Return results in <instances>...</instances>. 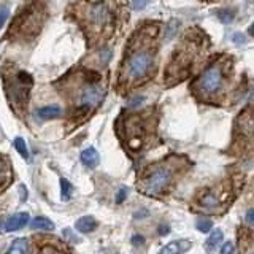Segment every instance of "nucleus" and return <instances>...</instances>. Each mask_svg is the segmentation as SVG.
<instances>
[{"label":"nucleus","mask_w":254,"mask_h":254,"mask_svg":"<svg viewBox=\"0 0 254 254\" xmlns=\"http://www.w3.org/2000/svg\"><path fill=\"white\" fill-rule=\"evenodd\" d=\"M171 180H173V170L167 165H159L143 180V190L148 195H159L169 188Z\"/></svg>","instance_id":"f257e3e1"},{"label":"nucleus","mask_w":254,"mask_h":254,"mask_svg":"<svg viewBox=\"0 0 254 254\" xmlns=\"http://www.w3.org/2000/svg\"><path fill=\"white\" fill-rule=\"evenodd\" d=\"M152 67V54L146 49H140L130 56L126 64V75L132 80H140L149 73Z\"/></svg>","instance_id":"f03ea898"},{"label":"nucleus","mask_w":254,"mask_h":254,"mask_svg":"<svg viewBox=\"0 0 254 254\" xmlns=\"http://www.w3.org/2000/svg\"><path fill=\"white\" fill-rule=\"evenodd\" d=\"M30 86H32L30 75L25 72H19L15 76V80H13L11 87H6V92L10 95L11 104H15L16 106H24L27 104Z\"/></svg>","instance_id":"7ed1b4c3"},{"label":"nucleus","mask_w":254,"mask_h":254,"mask_svg":"<svg viewBox=\"0 0 254 254\" xmlns=\"http://www.w3.org/2000/svg\"><path fill=\"white\" fill-rule=\"evenodd\" d=\"M222 86H224V73H222V68L218 65H213L205 70L199 80L200 91L208 95L219 92Z\"/></svg>","instance_id":"20e7f679"},{"label":"nucleus","mask_w":254,"mask_h":254,"mask_svg":"<svg viewBox=\"0 0 254 254\" xmlns=\"http://www.w3.org/2000/svg\"><path fill=\"white\" fill-rule=\"evenodd\" d=\"M105 97V89L100 85H87L81 89L80 94V105L86 110H91V108H95L102 104V100Z\"/></svg>","instance_id":"39448f33"},{"label":"nucleus","mask_w":254,"mask_h":254,"mask_svg":"<svg viewBox=\"0 0 254 254\" xmlns=\"http://www.w3.org/2000/svg\"><path fill=\"white\" fill-rule=\"evenodd\" d=\"M89 19H91V22L95 27H105L111 22V11L104 3L92 5L91 10H89Z\"/></svg>","instance_id":"423d86ee"},{"label":"nucleus","mask_w":254,"mask_h":254,"mask_svg":"<svg viewBox=\"0 0 254 254\" xmlns=\"http://www.w3.org/2000/svg\"><path fill=\"white\" fill-rule=\"evenodd\" d=\"M29 213H16L13 214L11 218L6 219L5 222V232H15V231H19V229H22L24 226H27L29 222Z\"/></svg>","instance_id":"0eeeda50"},{"label":"nucleus","mask_w":254,"mask_h":254,"mask_svg":"<svg viewBox=\"0 0 254 254\" xmlns=\"http://www.w3.org/2000/svg\"><path fill=\"white\" fill-rule=\"evenodd\" d=\"M190 248V243L186 240H175V241H170V243H167L161 251H159V254H181L184 251H188Z\"/></svg>","instance_id":"6e6552de"},{"label":"nucleus","mask_w":254,"mask_h":254,"mask_svg":"<svg viewBox=\"0 0 254 254\" xmlns=\"http://www.w3.org/2000/svg\"><path fill=\"white\" fill-rule=\"evenodd\" d=\"M80 157H81V162L89 169L97 167L99 162H100V156H99V152L95 148H86L85 151L81 152Z\"/></svg>","instance_id":"1a4fd4ad"},{"label":"nucleus","mask_w":254,"mask_h":254,"mask_svg":"<svg viewBox=\"0 0 254 254\" xmlns=\"http://www.w3.org/2000/svg\"><path fill=\"white\" fill-rule=\"evenodd\" d=\"M61 114H62V108L59 105H46V106H42L37 110V116L43 121L59 118Z\"/></svg>","instance_id":"9d476101"},{"label":"nucleus","mask_w":254,"mask_h":254,"mask_svg":"<svg viewBox=\"0 0 254 254\" xmlns=\"http://www.w3.org/2000/svg\"><path fill=\"white\" fill-rule=\"evenodd\" d=\"M95 227H97V221L92 216H83V218L75 222V229L80 233H91Z\"/></svg>","instance_id":"9b49d317"},{"label":"nucleus","mask_w":254,"mask_h":254,"mask_svg":"<svg viewBox=\"0 0 254 254\" xmlns=\"http://www.w3.org/2000/svg\"><path fill=\"white\" fill-rule=\"evenodd\" d=\"M30 227L34 229V231L48 232V231H54V222L48 218H44V216H37V218L30 222Z\"/></svg>","instance_id":"f8f14e48"},{"label":"nucleus","mask_w":254,"mask_h":254,"mask_svg":"<svg viewBox=\"0 0 254 254\" xmlns=\"http://www.w3.org/2000/svg\"><path fill=\"white\" fill-rule=\"evenodd\" d=\"M27 251H29V241L25 238H16L8 246L5 254H27Z\"/></svg>","instance_id":"ddd939ff"},{"label":"nucleus","mask_w":254,"mask_h":254,"mask_svg":"<svg viewBox=\"0 0 254 254\" xmlns=\"http://www.w3.org/2000/svg\"><path fill=\"white\" fill-rule=\"evenodd\" d=\"M222 237H224V233H222L221 229H214L213 232H210V237H208L207 243H205V250H207L208 253H212V251L214 250V248L221 243Z\"/></svg>","instance_id":"4468645a"},{"label":"nucleus","mask_w":254,"mask_h":254,"mask_svg":"<svg viewBox=\"0 0 254 254\" xmlns=\"http://www.w3.org/2000/svg\"><path fill=\"white\" fill-rule=\"evenodd\" d=\"M72 192H73V186L70 184L68 180H65V178H62L61 180V197L64 202L70 200V197H72Z\"/></svg>","instance_id":"2eb2a0df"},{"label":"nucleus","mask_w":254,"mask_h":254,"mask_svg":"<svg viewBox=\"0 0 254 254\" xmlns=\"http://www.w3.org/2000/svg\"><path fill=\"white\" fill-rule=\"evenodd\" d=\"M200 203H202V207H205V208H216L219 205V200L214 194L208 192L200 199Z\"/></svg>","instance_id":"dca6fc26"},{"label":"nucleus","mask_w":254,"mask_h":254,"mask_svg":"<svg viewBox=\"0 0 254 254\" xmlns=\"http://www.w3.org/2000/svg\"><path fill=\"white\" fill-rule=\"evenodd\" d=\"M195 227H197V231L202 232V233H207L210 232L213 229V221L212 219H208V218H199L195 222Z\"/></svg>","instance_id":"f3484780"},{"label":"nucleus","mask_w":254,"mask_h":254,"mask_svg":"<svg viewBox=\"0 0 254 254\" xmlns=\"http://www.w3.org/2000/svg\"><path fill=\"white\" fill-rule=\"evenodd\" d=\"M13 145H15V148L16 151L21 154L24 159H29V148H27V145H25V142L21 138V137H16L15 138V142H13Z\"/></svg>","instance_id":"a211bd4d"},{"label":"nucleus","mask_w":254,"mask_h":254,"mask_svg":"<svg viewBox=\"0 0 254 254\" xmlns=\"http://www.w3.org/2000/svg\"><path fill=\"white\" fill-rule=\"evenodd\" d=\"M218 18H219L221 22L229 24V22L233 21V13H232L231 10H221V11L218 13Z\"/></svg>","instance_id":"6ab92c4d"},{"label":"nucleus","mask_w":254,"mask_h":254,"mask_svg":"<svg viewBox=\"0 0 254 254\" xmlns=\"http://www.w3.org/2000/svg\"><path fill=\"white\" fill-rule=\"evenodd\" d=\"M130 5L133 10H143L148 5V0H130Z\"/></svg>","instance_id":"aec40b11"},{"label":"nucleus","mask_w":254,"mask_h":254,"mask_svg":"<svg viewBox=\"0 0 254 254\" xmlns=\"http://www.w3.org/2000/svg\"><path fill=\"white\" fill-rule=\"evenodd\" d=\"M221 254H233V245L232 241H226L224 245L221 246Z\"/></svg>","instance_id":"412c9836"},{"label":"nucleus","mask_w":254,"mask_h":254,"mask_svg":"<svg viewBox=\"0 0 254 254\" xmlns=\"http://www.w3.org/2000/svg\"><path fill=\"white\" fill-rule=\"evenodd\" d=\"M143 97L142 95H135V97H132L130 100H129V106H132V108H137V106H140L143 104Z\"/></svg>","instance_id":"4be33fe9"},{"label":"nucleus","mask_w":254,"mask_h":254,"mask_svg":"<svg viewBox=\"0 0 254 254\" xmlns=\"http://www.w3.org/2000/svg\"><path fill=\"white\" fill-rule=\"evenodd\" d=\"M6 165H5V162L2 161V159H0V183L2 181H5L6 180V176H8V171H6Z\"/></svg>","instance_id":"5701e85b"},{"label":"nucleus","mask_w":254,"mask_h":254,"mask_svg":"<svg viewBox=\"0 0 254 254\" xmlns=\"http://www.w3.org/2000/svg\"><path fill=\"white\" fill-rule=\"evenodd\" d=\"M130 241H132L133 246H142V245L145 243V237H143V235H140V233H135V235L132 237Z\"/></svg>","instance_id":"b1692460"},{"label":"nucleus","mask_w":254,"mask_h":254,"mask_svg":"<svg viewBox=\"0 0 254 254\" xmlns=\"http://www.w3.org/2000/svg\"><path fill=\"white\" fill-rule=\"evenodd\" d=\"M6 19H8V8H3V10H0V29H2L3 25H5Z\"/></svg>","instance_id":"393cba45"},{"label":"nucleus","mask_w":254,"mask_h":254,"mask_svg":"<svg viewBox=\"0 0 254 254\" xmlns=\"http://www.w3.org/2000/svg\"><path fill=\"white\" fill-rule=\"evenodd\" d=\"M157 232H159V235H161V237H164V235H167L170 232V226L169 224H161V226L157 227Z\"/></svg>","instance_id":"a878e982"},{"label":"nucleus","mask_w":254,"mask_h":254,"mask_svg":"<svg viewBox=\"0 0 254 254\" xmlns=\"http://www.w3.org/2000/svg\"><path fill=\"white\" fill-rule=\"evenodd\" d=\"M126 197H127V190L126 189H121L119 192L116 194V203H123L126 200Z\"/></svg>","instance_id":"bb28decb"},{"label":"nucleus","mask_w":254,"mask_h":254,"mask_svg":"<svg viewBox=\"0 0 254 254\" xmlns=\"http://www.w3.org/2000/svg\"><path fill=\"white\" fill-rule=\"evenodd\" d=\"M246 222L254 227V208L248 210V212H246Z\"/></svg>","instance_id":"cd10ccee"},{"label":"nucleus","mask_w":254,"mask_h":254,"mask_svg":"<svg viewBox=\"0 0 254 254\" xmlns=\"http://www.w3.org/2000/svg\"><path fill=\"white\" fill-rule=\"evenodd\" d=\"M19 190H21V202L27 200V189H25L24 186H19Z\"/></svg>","instance_id":"c85d7f7f"},{"label":"nucleus","mask_w":254,"mask_h":254,"mask_svg":"<svg viewBox=\"0 0 254 254\" xmlns=\"http://www.w3.org/2000/svg\"><path fill=\"white\" fill-rule=\"evenodd\" d=\"M250 35H251V37H254V22L251 24V27H250Z\"/></svg>","instance_id":"c756f323"},{"label":"nucleus","mask_w":254,"mask_h":254,"mask_svg":"<svg viewBox=\"0 0 254 254\" xmlns=\"http://www.w3.org/2000/svg\"><path fill=\"white\" fill-rule=\"evenodd\" d=\"M2 226H3V221H0V229H2Z\"/></svg>","instance_id":"7c9ffc66"}]
</instances>
